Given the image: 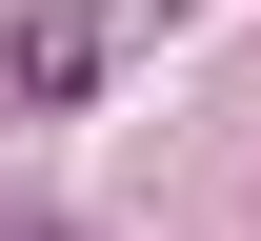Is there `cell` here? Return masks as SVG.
I'll use <instances>...</instances> for the list:
<instances>
[{
    "mask_svg": "<svg viewBox=\"0 0 261 241\" xmlns=\"http://www.w3.org/2000/svg\"><path fill=\"white\" fill-rule=\"evenodd\" d=\"M100 61H121V20H100V0H40V20L0 40V81H20V101H81Z\"/></svg>",
    "mask_w": 261,
    "mask_h": 241,
    "instance_id": "1",
    "label": "cell"
}]
</instances>
